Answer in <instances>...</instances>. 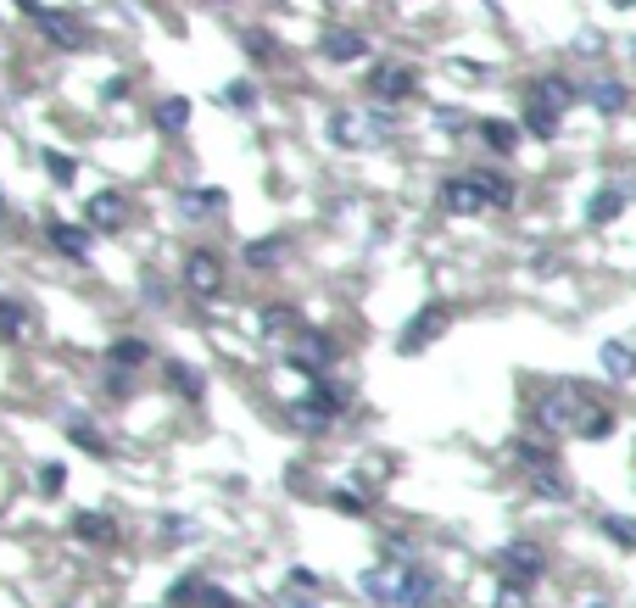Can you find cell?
Returning <instances> with one entry per match:
<instances>
[{
  "label": "cell",
  "mask_w": 636,
  "mask_h": 608,
  "mask_svg": "<svg viewBox=\"0 0 636 608\" xmlns=\"http://www.w3.org/2000/svg\"><path fill=\"white\" fill-rule=\"evenodd\" d=\"M514 202V184L503 173H458L442 184V207L447 212H485V207H508Z\"/></svg>",
  "instance_id": "6da1fadb"
},
{
  "label": "cell",
  "mask_w": 636,
  "mask_h": 608,
  "mask_svg": "<svg viewBox=\"0 0 636 608\" xmlns=\"http://www.w3.org/2000/svg\"><path fill=\"white\" fill-rule=\"evenodd\" d=\"M497 570H503V586H508V592H530L536 575H542V547L508 542V547L497 552Z\"/></svg>",
  "instance_id": "7a4b0ae2"
},
{
  "label": "cell",
  "mask_w": 636,
  "mask_h": 608,
  "mask_svg": "<svg viewBox=\"0 0 636 608\" xmlns=\"http://www.w3.org/2000/svg\"><path fill=\"white\" fill-rule=\"evenodd\" d=\"M447 318H453V313H447L442 302L419 307V313H413V324H408V330H403V341H397V346H403V357H419V352H424V346H430L435 336L447 330Z\"/></svg>",
  "instance_id": "3957f363"
},
{
  "label": "cell",
  "mask_w": 636,
  "mask_h": 608,
  "mask_svg": "<svg viewBox=\"0 0 636 608\" xmlns=\"http://www.w3.org/2000/svg\"><path fill=\"white\" fill-rule=\"evenodd\" d=\"M335 357H340V346H335L329 336H313V330H302V336H297V352H290V363H297L308 380H319L324 368H335Z\"/></svg>",
  "instance_id": "277c9868"
},
{
  "label": "cell",
  "mask_w": 636,
  "mask_h": 608,
  "mask_svg": "<svg viewBox=\"0 0 636 608\" xmlns=\"http://www.w3.org/2000/svg\"><path fill=\"white\" fill-rule=\"evenodd\" d=\"M369 89H374V101H408V96H413V68L380 62V68L369 73Z\"/></svg>",
  "instance_id": "5b68a950"
},
{
  "label": "cell",
  "mask_w": 636,
  "mask_h": 608,
  "mask_svg": "<svg viewBox=\"0 0 636 608\" xmlns=\"http://www.w3.org/2000/svg\"><path fill=\"white\" fill-rule=\"evenodd\" d=\"M184 279H190V291L195 296H218L224 291V263L213 257V252H190V263H184Z\"/></svg>",
  "instance_id": "8992f818"
},
{
  "label": "cell",
  "mask_w": 636,
  "mask_h": 608,
  "mask_svg": "<svg viewBox=\"0 0 636 608\" xmlns=\"http://www.w3.org/2000/svg\"><path fill=\"white\" fill-rule=\"evenodd\" d=\"M435 592H442V581H435L430 570H419V564L397 570V608H424Z\"/></svg>",
  "instance_id": "52a82bcc"
},
{
  "label": "cell",
  "mask_w": 636,
  "mask_h": 608,
  "mask_svg": "<svg viewBox=\"0 0 636 608\" xmlns=\"http://www.w3.org/2000/svg\"><path fill=\"white\" fill-rule=\"evenodd\" d=\"M580 96H586V89H575L569 78H536V89H530L525 101H530V107H548V112H559V118H564Z\"/></svg>",
  "instance_id": "ba28073f"
},
{
  "label": "cell",
  "mask_w": 636,
  "mask_h": 608,
  "mask_svg": "<svg viewBox=\"0 0 636 608\" xmlns=\"http://www.w3.org/2000/svg\"><path fill=\"white\" fill-rule=\"evenodd\" d=\"M34 17V28H45V34H51V45H62V51H79V45H84V28L73 23V17H62V12H28Z\"/></svg>",
  "instance_id": "9c48e42d"
},
{
  "label": "cell",
  "mask_w": 636,
  "mask_h": 608,
  "mask_svg": "<svg viewBox=\"0 0 636 608\" xmlns=\"http://www.w3.org/2000/svg\"><path fill=\"white\" fill-rule=\"evenodd\" d=\"M324 57L329 62H358V57H369V39L358 28H329L324 34Z\"/></svg>",
  "instance_id": "30bf717a"
},
{
  "label": "cell",
  "mask_w": 636,
  "mask_h": 608,
  "mask_svg": "<svg viewBox=\"0 0 636 608\" xmlns=\"http://www.w3.org/2000/svg\"><path fill=\"white\" fill-rule=\"evenodd\" d=\"M179 207H184V218H190V223H207L213 212H224V207H229V196H224V191H213V184H202V191H184V196H179Z\"/></svg>",
  "instance_id": "8fae6325"
},
{
  "label": "cell",
  "mask_w": 636,
  "mask_h": 608,
  "mask_svg": "<svg viewBox=\"0 0 636 608\" xmlns=\"http://www.w3.org/2000/svg\"><path fill=\"white\" fill-rule=\"evenodd\" d=\"M84 212H89V223H95V229H118V223L129 218V202H123L118 191H95Z\"/></svg>",
  "instance_id": "7c38bea8"
},
{
  "label": "cell",
  "mask_w": 636,
  "mask_h": 608,
  "mask_svg": "<svg viewBox=\"0 0 636 608\" xmlns=\"http://www.w3.org/2000/svg\"><path fill=\"white\" fill-rule=\"evenodd\" d=\"M45 235H51V246H57L68 263H84V257H89V235H84V229H73V223H51Z\"/></svg>",
  "instance_id": "4fadbf2b"
},
{
  "label": "cell",
  "mask_w": 636,
  "mask_h": 608,
  "mask_svg": "<svg viewBox=\"0 0 636 608\" xmlns=\"http://www.w3.org/2000/svg\"><path fill=\"white\" fill-rule=\"evenodd\" d=\"M625 202H631V191H614V184H609V191H598L592 202H586V218H592V223H614L625 212Z\"/></svg>",
  "instance_id": "5bb4252c"
},
{
  "label": "cell",
  "mask_w": 636,
  "mask_h": 608,
  "mask_svg": "<svg viewBox=\"0 0 636 608\" xmlns=\"http://www.w3.org/2000/svg\"><path fill=\"white\" fill-rule=\"evenodd\" d=\"M475 129H480V139H485V146H492V151H503V157L519 146V129H514V123H503V118H480Z\"/></svg>",
  "instance_id": "9a60e30c"
},
{
  "label": "cell",
  "mask_w": 636,
  "mask_h": 608,
  "mask_svg": "<svg viewBox=\"0 0 636 608\" xmlns=\"http://www.w3.org/2000/svg\"><path fill=\"white\" fill-rule=\"evenodd\" d=\"M586 101H592L598 112H620L625 107V84L620 78H592L586 84Z\"/></svg>",
  "instance_id": "2e32d148"
},
{
  "label": "cell",
  "mask_w": 636,
  "mask_h": 608,
  "mask_svg": "<svg viewBox=\"0 0 636 608\" xmlns=\"http://www.w3.org/2000/svg\"><path fill=\"white\" fill-rule=\"evenodd\" d=\"M73 536L101 547V542H112V520H107V513H73Z\"/></svg>",
  "instance_id": "e0dca14e"
},
{
  "label": "cell",
  "mask_w": 636,
  "mask_h": 608,
  "mask_svg": "<svg viewBox=\"0 0 636 608\" xmlns=\"http://www.w3.org/2000/svg\"><path fill=\"white\" fill-rule=\"evenodd\" d=\"M285 330L302 336V318H297V307H290V302H274V307L263 313V336H285Z\"/></svg>",
  "instance_id": "ac0fdd59"
},
{
  "label": "cell",
  "mask_w": 636,
  "mask_h": 608,
  "mask_svg": "<svg viewBox=\"0 0 636 608\" xmlns=\"http://www.w3.org/2000/svg\"><path fill=\"white\" fill-rule=\"evenodd\" d=\"M285 252H290V241H285V235H268V241H252V246H247V263H252V268H274Z\"/></svg>",
  "instance_id": "d6986e66"
},
{
  "label": "cell",
  "mask_w": 636,
  "mask_h": 608,
  "mask_svg": "<svg viewBox=\"0 0 636 608\" xmlns=\"http://www.w3.org/2000/svg\"><path fill=\"white\" fill-rule=\"evenodd\" d=\"M68 436L89 452V458H112V447H107V436L101 430H95V425H84V418H73V425H68Z\"/></svg>",
  "instance_id": "ffe728a7"
},
{
  "label": "cell",
  "mask_w": 636,
  "mask_h": 608,
  "mask_svg": "<svg viewBox=\"0 0 636 608\" xmlns=\"http://www.w3.org/2000/svg\"><path fill=\"white\" fill-rule=\"evenodd\" d=\"M28 330V307H17V302H0V341H17Z\"/></svg>",
  "instance_id": "44dd1931"
},
{
  "label": "cell",
  "mask_w": 636,
  "mask_h": 608,
  "mask_svg": "<svg viewBox=\"0 0 636 608\" xmlns=\"http://www.w3.org/2000/svg\"><path fill=\"white\" fill-rule=\"evenodd\" d=\"M145 357H152V346H145L140 336H123V341H112V363H123V368H140Z\"/></svg>",
  "instance_id": "7402d4cb"
},
{
  "label": "cell",
  "mask_w": 636,
  "mask_h": 608,
  "mask_svg": "<svg viewBox=\"0 0 636 608\" xmlns=\"http://www.w3.org/2000/svg\"><path fill=\"white\" fill-rule=\"evenodd\" d=\"M525 129H530L536 139H553V134H559V112H548V107H530V101H525Z\"/></svg>",
  "instance_id": "603a6c76"
},
{
  "label": "cell",
  "mask_w": 636,
  "mask_h": 608,
  "mask_svg": "<svg viewBox=\"0 0 636 608\" xmlns=\"http://www.w3.org/2000/svg\"><path fill=\"white\" fill-rule=\"evenodd\" d=\"M168 380H173V386H179V391H184L190 402H195V397L207 391V380H202V374H195L190 363H168Z\"/></svg>",
  "instance_id": "cb8c5ba5"
},
{
  "label": "cell",
  "mask_w": 636,
  "mask_h": 608,
  "mask_svg": "<svg viewBox=\"0 0 636 608\" xmlns=\"http://www.w3.org/2000/svg\"><path fill=\"white\" fill-rule=\"evenodd\" d=\"M184 123H190V101H179V96H173V101H163V107H157V129L179 134Z\"/></svg>",
  "instance_id": "d4e9b609"
},
{
  "label": "cell",
  "mask_w": 636,
  "mask_h": 608,
  "mask_svg": "<svg viewBox=\"0 0 636 608\" xmlns=\"http://www.w3.org/2000/svg\"><path fill=\"white\" fill-rule=\"evenodd\" d=\"M603 368H609V374H620V380H625V374H636V357H631V346L609 341V346H603Z\"/></svg>",
  "instance_id": "484cf974"
},
{
  "label": "cell",
  "mask_w": 636,
  "mask_h": 608,
  "mask_svg": "<svg viewBox=\"0 0 636 608\" xmlns=\"http://www.w3.org/2000/svg\"><path fill=\"white\" fill-rule=\"evenodd\" d=\"M45 168H51V179H57V184H73V173H79V162H73V157H62V151H45Z\"/></svg>",
  "instance_id": "4316f807"
},
{
  "label": "cell",
  "mask_w": 636,
  "mask_h": 608,
  "mask_svg": "<svg viewBox=\"0 0 636 608\" xmlns=\"http://www.w3.org/2000/svg\"><path fill=\"white\" fill-rule=\"evenodd\" d=\"M603 531H609L620 547H636V520H614V513H609V520H603Z\"/></svg>",
  "instance_id": "83f0119b"
},
{
  "label": "cell",
  "mask_w": 636,
  "mask_h": 608,
  "mask_svg": "<svg viewBox=\"0 0 636 608\" xmlns=\"http://www.w3.org/2000/svg\"><path fill=\"white\" fill-rule=\"evenodd\" d=\"M240 45H247V57H274V34H263V28H252Z\"/></svg>",
  "instance_id": "f1b7e54d"
},
{
  "label": "cell",
  "mask_w": 636,
  "mask_h": 608,
  "mask_svg": "<svg viewBox=\"0 0 636 608\" xmlns=\"http://www.w3.org/2000/svg\"><path fill=\"white\" fill-rule=\"evenodd\" d=\"M39 481H45V486H39L45 497H57V491H62V481H68V470H62V463H45V470H39Z\"/></svg>",
  "instance_id": "f546056e"
},
{
  "label": "cell",
  "mask_w": 636,
  "mask_h": 608,
  "mask_svg": "<svg viewBox=\"0 0 636 608\" xmlns=\"http://www.w3.org/2000/svg\"><path fill=\"white\" fill-rule=\"evenodd\" d=\"M224 101H229V107H240V112H252V107H257V89H252V84H235Z\"/></svg>",
  "instance_id": "4dcf8cb0"
},
{
  "label": "cell",
  "mask_w": 636,
  "mask_h": 608,
  "mask_svg": "<svg viewBox=\"0 0 636 608\" xmlns=\"http://www.w3.org/2000/svg\"><path fill=\"white\" fill-rule=\"evenodd\" d=\"M290 592H308V597H319V575L297 564V570H290Z\"/></svg>",
  "instance_id": "1f68e13d"
},
{
  "label": "cell",
  "mask_w": 636,
  "mask_h": 608,
  "mask_svg": "<svg viewBox=\"0 0 636 608\" xmlns=\"http://www.w3.org/2000/svg\"><path fill=\"white\" fill-rule=\"evenodd\" d=\"M202 608H240V603H235L224 586H207V592H202Z\"/></svg>",
  "instance_id": "d6a6232c"
},
{
  "label": "cell",
  "mask_w": 636,
  "mask_h": 608,
  "mask_svg": "<svg viewBox=\"0 0 636 608\" xmlns=\"http://www.w3.org/2000/svg\"><path fill=\"white\" fill-rule=\"evenodd\" d=\"M329 502H335V508H340V513H363V508H369V502H363V497H358V491H335V497H329Z\"/></svg>",
  "instance_id": "836d02e7"
},
{
  "label": "cell",
  "mask_w": 636,
  "mask_h": 608,
  "mask_svg": "<svg viewBox=\"0 0 636 608\" xmlns=\"http://www.w3.org/2000/svg\"><path fill=\"white\" fill-rule=\"evenodd\" d=\"M163 536H173V542H190L195 531H190V520H179V513H173V520H163Z\"/></svg>",
  "instance_id": "e575fe53"
},
{
  "label": "cell",
  "mask_w": 636,
  "mask_h": 608,
  "mask_svg": "<svg viewBox=\"0 0 636 608\" xmlns=\"http://www.w3.org/2000/svg\"><path fill=\"white\" fill-rule=\"evenodd\" d=\"M118 96H129V78H107V89H101V101H118Z\"/></svg>",
  "instance_id": "d590c367"
},
{
  "label": "cell",
  "mask_w": 636,
  "mask_h": 608,
  "mask_svg": "<svg viewBox=\"0 0 636 608\" xmlns=\"http://www.w3.org/2000/svg\"><path fill=\"white\" fill-rule=\"evenodd\" d=\"M279 608H313V597H297V592H285V597H279Z\"/></svg>",
  "instance_id": "8d00e7d4"
},
{
  "label": "cell",
  "mask_w": 636,
  "mask_h": 608,
  "mask_svg": "<svg viewBox=\"0 0 636 608\" xmlns=\"http://www.w3.org/2000/svg\"><path fill=\"white\" fill-rule=\"evenodd\" d=\"M0 207H7V196H0Z\"/></svg>",
  "instance_id": "74e56055"
}]
</instances>
